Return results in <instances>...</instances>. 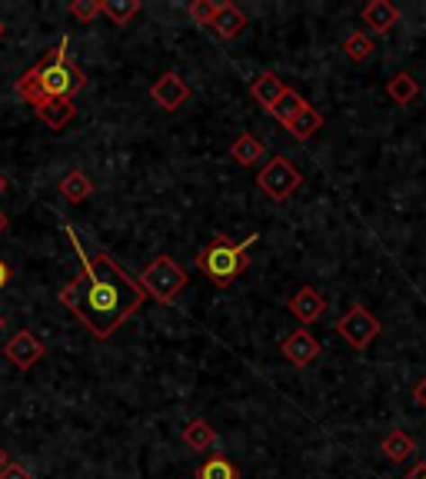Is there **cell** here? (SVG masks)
<instances>
[{"label": "cell", "mask_w": 426, "mask_h": 479, "mask_svg": "<svg viewBox=\"0 0 426 479\" xmlns=\"http://www.w3.org/2000/svg\"><path fill=\"white\" fill-rule=\"evenodd\" d=\"M80 253L84 270L74 284H67L60 290V306H67L70 313L84 323L97 339H110L117 330L131 320L143 306V290L137 286L133 276L123 273V267L110 253H87L80 250V243H74Z\"/></svg>", "instance_id": "cell-1"}, {"label": "cell", "mask_w": 426, "mask_h": 479, "mask_svg": "<svg viewBox=\"0 0 426 479\" xmlns=\"http://www.w3.org/2000/svg\"><path fill=\"white\" fill-rule=\"evenodd\" d=\"M67 44H70V41L64 37V41H60L41 64L31 67V70L17 80V94H21L31 107L44 97L74 100L80 90L87 87V74L74 64V57L67 54Z\"/></svg>", "instance_id": "cell-2"}, {"label": "cell", "mask_w": 426, "mask_h": 479, "mask_svg": "<svg viewBox=\"0 0 426 479\" xmlns=\"http://www.w3.org/2000/svg\"><path fill=\"white\" fill-rule=\"evenodd\" d=\"M257 240H260V237H247L243 243H233L230 237L217 233V240L197 253V267L210 276V284L230 286L243 270H247V267H250L247 247H250V243H257Z\"/></svg>", "instance_id": "cell-3"}, {"label": "cell", "mask_w": 426, "mask_h": 479, "mask_svg": "<svg viewBox=\"0 0 426 479\" xmlns=\"http://www.w3.org/2000/svg\"><path fill=\"white\" fill-rule=\"evenodd\" d=\"M137 286L143 290V296H150L157 303H174L177 296L184 294L186 286V270L174 257H157V260L140 273Z\"/></svg>", "instance_id": "cell-4"}, {"label": "cell", "mask_w": 426, "mask_h": 479, "mask_svg": "<svg viewBox=\"0 0 426 479\" xmlns=\"http://www.w3.org/2000/svg\"><path fill=\"white\" fill-rule=\"evenodd\" d=\"M257 186L270 196L274 203H284L296 194V186H304V174L296 170L286 157H270V164L257 174Z\"/></svg>", "instance_id": "cell-5"}, {"label": "cell", "mask_w": 426, "mask_h": 479, "mask_svg": "<svg viewBox=\"0 0 426 479\" xmlns=\"http://www.w3.org/2000/svg\"><path fill=\"white\" fill-rule=\"evenodd\" d=\"M337 333L347 339L353 349H367L373 339L380 337V320H376L367 306H350V310L337 320Z\"/></svg>", "instance_id": "cell-6"}, {"label": "cell", "mask_w": 426, "mask_h": 479, "mask_svg": "<svg viewBox=\"0 0 426 479\" xmlns=\"http://www.w3.org/2000/svg\"><path fill=\"white\" fill-rule=\"evenodd\" d=\"M4 357L11 359L17 370H31L33 363H41V357H44V343L33 337L31 330H17V333L7 339Z\"/></svg>", "instance_id": "cell-7"}, {"label": "cell", "mask_w": 426, "mask_h": 479, "mask_svg": "<svg viewBox=\"0 0 426 479\" xmlns=\"http://www.w3.org/2000/svg\"><path fill=\"white\" fill-rule=\"evenodd\" d=\"M150 97H153V104H157V107L180 110L186 100H190V87H186L184 80H180V74H177V70H167V74H160L157 80H153Z\"/></svg>", "instance_id": "cell-8"}, {"label": "cell", "mask_w": 426, "mask_h": 479, "mask_svg": "<svg viewBox=\"0 0 426 479\" xmlns=\"http://www.w3.org/2000/svg\"><path fill=\"white\" fill-rule=\"evenodd\" d=\"M280 353L284 359H290L294 366H306V363H313L320 357V339L310 333V330H294L290 337L280 343Z\"/></svg>", "instance_id": "cell-9"}, {"label": "cell", "mask_w": 426, "mask_h": 479, "mask_svg": "<svg viewBox=\"0 0 426 479\" xmlns=\"http://www.w3.org/2000/svg\"><path fill=\"white\" fill-rule=\"evenodd\" d=\"M286 310H290L300 323H317L320 316H323V310H327V300H323L320 290L304 286V290H296V296L286 300Z\"/></svg>", "instance_id": "cell-10"}, {"label": "cell", "mask_w": 426, "mask_h": 479, "mask_svg": "<svg viewBox=\"0 0 426 479\" xmlns=\"http://www.w3.org/2000/svg\"><path fill=\"white\" fill-rule=\"evenodd\" d=\"M243 27H247V17L237 4H217V14H213V21H210V31L217 33L220 41H233V37H240Z\"/></svg>", "instance_id": "cell-11"}, {"label": "cell", "mask_w": 426, "mask_h": 479, "mask_svg": "<svg viewBox=\"0 0 426 479\" xmlns=\"http://www.w3.org/2000/svg\"><path fill=\"white\" fill-rule=\"evenodd\" d=\"M33 110H37V117L44 120L50 131H64L67 123L74 120V113H77L74 100H54V97L37 100V104H33Z\"/></svg>", "instance_id": "cell-12"}, {"label": "cell", "mask_w": 426, "mask_h": 479, "mask_svg": "<svg viewBox=\"0 0 426 479\" xmlns=\"http://www.w3.org/2000/svg\"><path fill=\"white\" fill-rule=\"evenodd\" d=\"M396 17H400V11H396L390 0H370V4L363 7V23H367V27H373L376 33L394 31Z\"/></svg>", "instance_id": "cell-13"}, {"label": "cell", "mask_w": 426, "mask_h": 479, "mask_svg": "<svg viewBox=\"0 0 426 479\" xmlns=\"http://www.w3.org/2000/svg\"><path fill=\"white\" fill-rule=\"evenodd\" d=\"M250 94H253V100L260 104L263 110H270L276 104V100L284 97L286 94V84L280 80L276 74H260L257 80L250 84Z\"/></svg>", "instance_id": "cell-14"}, {"label": "cell", "mask_w": 426, "mask_h": 479, "mask_svg": "<svg viewBox=\"0 0 426 479\" xmlns=\"http://www.w3.org/2000/svg\"><path fill=\"white\" fill-rule=\"evenodd\" d=\"M383 453L390 463H403V459H413L416 456V439L403 429H394V433L383 436Z\"/></svg>", "instance_id": "cell-15"}, {"label": "cell", "mask_w": 426, "mask_h": 479, "mask_svg": "<svg viewBox=\"0 0 426 479\" xmlns=\"http://www.w3.org/2000/svg\"><path fill=\"white\" fill-rule=\"evenodd\" d=\"M320 127H323V113H317V110L310 107V104H306V107L300 110V113L290 120V123H286V131H290V137H294V140H310V137H313Z\"/></svg>", "instance_id": "cell-16"}, {"label": "cell", "mask_w": 426, "mask_h": 479, "mask_svg": "<svg viewBox=\"0 0 426 479\" xmlns=\"http://www.w3.org/2000/svg\"><path fill=\"white\" fill-rule=\"evenodd\" d=\"M230 157L240 167H253L257 160H263V143L253 133H240L237 140L230 143Z\"/></svg>", "instance_id": "cell-17"}, {"label": "cell", "mask_w": 426, "mask_h": 479, "mask_svg": "<svg viewBox=\"0 0 426 479\" xmlns=\"http://www.w3.org/2000/svg\"><path fill=\"white\" fill-rule=\"evenodd\" d=\"M60 194L70 200V203H84L90 194H94V184H90V176L84 170H70V174L60 180Z\"/></svg>", "instance_id": "cell-18"}, {"label": "cell", "mask_w": 426, "mask_h": 479, "mask_svg": "<svg viewBox=\"0 0 426 479\" xmlns=\"http://www.w3.org/2000/svg\"><path fill=\"white\" fill-rule=\"evenodd\" d=\"M213 439H217V433H213V426H210L207 420H190V423L184 426V443L190 449H210L213 447Z\"/></svg>", "instance_id": "cell-19"}, {"label": "cell", "mask_w": 426, "mask_h": 479, "mask_svg": "<svg viewBox=\"0 0 426 479\" xmlns=\"http://www.w3.org/2000/svg\"><path fill=\"white\" fill-rule=\"evenodd\" d=\"M304 107H306V100L300 97L296 90L286 87L284 97L276 100V104H274V107H270V110H267V113H270V117H274V120H280V123H284V127H286V123H290V120H294L296 113H300V110H304Z\"/></svg>", "instance_id": "cell-20"}, {"label": "cell", "mask_w": 426, "mask_h": 479, "mask_svg": "<svg viewBox=\"0 0 426 479\" xmlns=\"http://www.w3.org/2000/svg\"><path fill=\"white\" fill-rule=\"evenodd\" d=\"M390 100H394V104H400V107H406V104H413L416 97H420V84H416L413 77L406 74H396L394 80H390Z\"/></svg>", "instance_id": "cell-21"}, {"label": "cell", "mask_w": 426, "mask_h": 479, "mask_svg": "<svg viewBox=\"0 0 426 479\" xmlns=\"http://www.w3.org/2000/svg\"><path fill=\"white\" fill-rule=\"evenodd\" d=\"M137 11H140V0H100V14H107L117 27L137 17Z\"/></svg>", "instance_id": "cell-22"}, {"label": "cell", "mask_w": 426, "mask_h": 479, "mask_svg": "<svg viewBox=\"0 0 426 479\" xmlns=\"http://www.w3.org/2000/svg\"><path fill=\"white\" fill-rule=\"evenodd\" d=\"M197 479H237V466L227 456H210L197 469Z\"/></svg>", "instance_id": "cell-23"}, {"label": "cell", "mask_w": 426, "mask_h": 479, "mask_svg": "<svg viewBox=\"0 0 426 479\" xmlns=\"http://www.w3.org/2000/svg\"><path fill=\"white\" fill-rule=\"evenodd\" d=\"M343 54H347V60H353V64H363V60L373 54V41L360 31L350 33V37L343 41Z\"/></svg>", "instance_id": "cell-24"}, {"label": "cell", "mask_w": 426, "mask_h": 479, "mask_svg": "<svg viewBox=\"0 0 426 479\" xmlns=\"http://www.w3.org/2000/svg\"><path fill=\"white\" fill-rule=\"evenodd\" d=\"M213 14H217V4H213V0H194V4H190V17H194V23H200V27H210Z\"/></svg>", "instance_id": "cell-25"}, {"label": "cell", "mask_w": 426, "mask_h": 479, "mask_svg": "<svg viewBox=\"0 0 426 479\" xmlns=\"http://www.w3.org/2000/svg\"><path fill=\"white\" fill-rule=\"evenodd\" d=\"M70 14H74L77 21H94L100 14V0H74V4H70Z\"/></svg>", "instance_id": "cell-26"}, {"label": "cell", "mask_w": 426, "mask_h": 479, "mask_svg": "<svg viewBox=\"0 0 426 479\" xmlns=\"http://www.w3.org/2000/svg\"><path fill=\"white\" fill-rule=\"evenodd\" d=\"M0 479H31V469L21 466V463H7L0 469Z\"/></svg>", "instance_id": "cell-27"}, {"label": "cell", "mask_w": 426, "mask_h": 479, "mask_svg": "<svg viewBox=\"0 0 426 479\" xmlns=\"http://www.w3.org/2000/svg\"><path fill=\"white\" fill-rule=\"evenodd\" d=\"M413 400H416V406H420V410H426V376H423V380H420V383H416Z\"/></svg>", "instance_id": "cell-28"}, {"label": "cell", "mask_w": 426, "mask_h": 479, "mask_svg": "<svg viewBox=\"0 0 426 479\" xmlns=\"http://www.w3.org/2000/svg\"><path fill=\"white\" fill-rule=\"evenodd\" d=\"M7 284H11V267L0 260V290H4Z\"/></svg>", "instance_id": "cell-29"}, {"label": "cell", "mask_w": 426, "mask_h": 479, "mask_svg": "<svg viewBox=\"0 0 426 479\" xmlns=\"http://www.w3.org/2000/svg\"><path fill=\"white\" fill-rule=\"evenodd\" d=\"M403 479H426V463H420V466H413L410 473H406Z\"/></svg>", "instance_id": "cell-30"}, {"label": "cell", "mask_w": 426, "mask_h": 479, "mask_svg": "<svg viewBox=\"0 0 426 479\" xmlns=\"http://www.w3.org/2000/svg\"><path fill=\"white\" fill-rule=\"evenodd\" d=\"M4 230H7V213L0 210V233H4Z\"/></svg>", "instance_id": "cell-31"}, {"label": "cell", "mask_w": 426, "mask_h": 479, "mask_svg": "<svg viewBox=\"0 0 426 479\" xmlns=\"http://www.w3.org/2000/svg\"><path fill=\"white\" fill-rule=\"evenodd\" d=\"M7 463H11V459H7V453H4V449H0V469L7 466Z\"/></svg>", "instance_id": "cell-32"}, {"label": "cell", "mask_w": 426, "mask_h": 479, "mask_svg": "<svg viewBox=\"0 0 426 479\" xmlns=\"http://www.w3.org/2000/svg\"><path fill=\"white\" fill-rule=\"evenodd\" d=\"M4 190H7V180H4V174H0V194H4Z\"/></svg>", "instance_id": "cell-33"}, {"label": "cell", "mask_w": 426, "mask_h": 479, "mask_svg": "<svg viewBox=\"0 0 426 479\" xmlns=\"http://www.w3.org/2000/svg\"><path fill=\"white\" fill-rule=\"evenodd\" d=\"M4 327H7V320H4V316H0V333H4Z\"/></svg>", "instance_id": "cell-34"}, {"label": "cell", "mask_w": 426, "mask_h": 479, "mask_svg": "<svg viewBox=\"0 0 426 479\" xmlns=\"http://www.w3.org/2000/svg\"><path fill=\"white\" fill-rule=\"evenodd\" d=\"M0 37H4V21H0Z\"/></svg>", "instance_id": "cell-35"}]
</instances>
